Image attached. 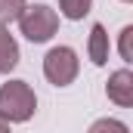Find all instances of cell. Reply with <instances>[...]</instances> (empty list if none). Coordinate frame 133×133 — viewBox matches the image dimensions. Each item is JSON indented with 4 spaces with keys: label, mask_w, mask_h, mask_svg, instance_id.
Masks as SVG:
<instances>
[{
    "label": "cell",
    "mask_w": 133,
    "mask_h": 133,
    "mask_svg": "<svg viewBox=\"0 0 133 133\" xmlns=\"http://www.w3.org/2000/svg\"><path fill=\"white\" fill-rule=\"evenodd\" d=\"M121 59L124 62H133V25H124L121 28Z\"/></svg>",
    "instance_id": "30bf717a"
},
{
    "label": "cell",
    "mask_w": 133,
    "mask_h": 133,
    "mask_svg": "<svg viewBox=\"0 0 133 133\" xmlns=\"http://www.w3.org/2000/svg\"><path fill=\"white\" fill-rule=\"evenodd\" d=\"M77 71H81V59L71 46H53L46 56H43V77L53 84V87H68L77 81Z\"/></svg>",
    "instance_id": "3957f363"
},
{
    "label": "cell",
    "mask_w": 133,
    "mask_h": 133,
    "mask_svg": "<svg viewBox=\"0 0 133 133\" xmlns=\"http://www.w3.org/2000/svg\"><path fill=\"white\" fill-rule=\"evenodd\" d=\"M25 6H28V0H0V25L19 22V16H22Z\"/></svg>",
    "instance_id": "ba28073f"
},
{
    "label": "cell",
    "mask_w": 133,
    "mask_h": 133,
    "mask_svg": "<svg viewBox=\"0 0 133 133\" xmlns=\"http://www.w3.org/2000/svg\"><path fill=\"white\" fill-rule=\"evenodd\" d=\"M19 31L25 34L31 43H46L53 34L59 31V12L50 9L46 3L25 6L22 16H19Z\"/></svg>",
    "instance_id": "7a4b0ae2"
},
{
    "label": "cell",
    "mask_w": 133,
    "mask_h": 133,
    "mask_svg": "<svg viewBox=\"0 0 133 133\" xmlns=\"http://www.w3.org/2000/svg\"><path fill=\"white\" fill-rule=\"evenodd\" d=\"M0 133H12V130H9V124H6L3 118H0Z\"/></svg>",
    "instance_id": "8fae6325"
},
{
    "label": "cell",
    "mask_w": 133,
    "mask_h": 133,
    "mask_svg": "<svg viewBox=\"0 0 133 133\" xmlns=\"http://www.w3.org/2000/svg\"><path fill=\"white\" fill-rule=\"evenodd\" d=\"M37 111V96H34L28 81H6L0 87V118L6 124H25Z\"/></svg>",
    "instance_id": "6da1fadb"
},
{
    "label": "cell",
    "mask_w": 133,
    "mask_h": 133,
    "mask_svg": "<svg viewBox=\"0 0 133 133\" xmlns=\"http://www.w3.org/2000/svg\"><path fill=\"white\" fill-rule=\"evenodd\" d=\"M90 9H93V0H59V12L71 22H81L84 16H90Z\"/></svg>",
    "instance_id": "52a82bcc"
},
{
    "label": "cell",
    "mask_w": 133,
    "mask_h": 133,
    "mask_svg": "<svg viewBox=\"0 0 133 133\" xmlns=\"http://www.w3.org/2000/svg\"><path fill=\"white\" fill-rule=\"evenodd\" d=\"M105 93L108 99L121 108H130L133 105V71L130 68H118L108 74V84H105Z\"/></svg>",
    "instance_id": "277c9868"
},
{
    "label": "cell",
    "mask_w": 133,
    "mask_h": 133,
    "mask_svg": "<svg viewBox=\"0 0 133 133\" xmlns=\"http://www.w3.org/2000/svg\"><path fill=\"white\" fill-rule=\"evenodd\" d=\"M121 3H133V0H121Z\"/></svg>",
    "instance_id": "7c38bea8"
},
{
    "label": "cell",
    "mask_w": 133,
    "mask_h": 133,
    "mask_svg": "<svg viewBox=\"0 0 133 133\" xmlns=\"http://www.w3.org/2000/svg\"><path fill=\"white\" fill-rule=\"evenodd\" d=\"M16 65H19V43L6 25H0V74H9Z\"/></svg>",
    "instance_id": "8992f818"
},
{
    "label": "cell",
    "mask_w": 133,
    "mask_h": 133,
    "mask_svg": "<svg viewBox=\"0 0 133 133\" xmlns=\"http://www.w3.org/2000/svg\"><path fill=\"white\" fill-rule=\"evenodd\" d=\"M87 133H130V127L124 121H118V118H99V121L90 124Z\"/></svg>",
    "instance_id": "9c48e42d"
},
{
    "label": "cell",
    "mask_w": 133,
    "mask_h": 133,
    "mask_svg": "<svg viewBox=\"0 0 133 133\" xmlns=\"http://www.w3.org/2000/svg\"><path fill=\"white\" fill-rule=\"evenodd\" d=\"M87 53H90V62L93 65H105L108 62V53H111V43H108V31H105V25H93L90 28V40H87Z\"/></svg>",
    "instance_id": "5b68a950"
}]
</instances>
